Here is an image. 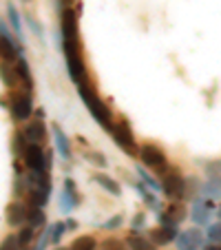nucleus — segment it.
<instances>
[{
	"label": "nucleus",
	"mask_w": 221,
	"mask_h": 250,
	"mask_svg": "<svg viewBox=\"0 0 221 250\" xmlns=\"http://www.w3.org/2000/svg\"><path fill=\"white\" fill-rule=\"evenodd\" d=\"M206 175L208 177H221V160H212V162H206Z\"/></svg>",
	"instance_id": "f704fd0d"
},
{
	"label": "nucleus",
	"mask_w": 221,
	"mask_h": 250,
	"mask_svg": "<svg viewBox=\"0 0 221 250\" xmlns=\"http://www.w3.org/2000/svg\"><path fill=\"white\" fill-rule=\"evenodd\" d=\"M14 69H16V76H18V89H22V91H29V93H33V86H36V82H33L31 64L27 62V58H24L22 53H20V56L16 58Z\"/></svg>",
	"instance_id": "f8f14e48"
},
{
	"label": "nucleus",
	"mask_w": 221,
	"mask_h": 250,
	"mask_svg": "<svg viewBox=\"0 0 221 250\" xmlns=\"http://www.w3.org/2000/svg\"><path fill=\"white\" fill-rule=\"evenodd\" d=\"M76 228H78L76 219H69V222H66V230H76Z\"/></svg>",
	"instance_id": "58836bf2"
},
{
	"label": "nucleus",
	"mask_w": 221,
	"mask_h": 250,
	"mask_svg": "<svg viewBox=\"0 0 221 250\" xmlns=\"http://www.w3.org/2000/svg\"><path fill=\"white\" fill-rule=\"evenodd\" d=\"M199 195L212 199V202L221 199V177H208L206 182H201V190H199Z\"/></svg>",
	"instance_id": "6ab92c4d"
},
{
	"label": "nucleus",
	"mask_w": 221,
	"mask_h": 250,
	"mask_svg": "<svg viewBox=\"0 0 221 250\" xmlns=\"http://www.w3.org/2000/svg\"><path fill=\"white\" fill-rule=\"evenodd\" d=\"M215 215H217V217H219V222H221V204H219V206H217V210H215Z\"/></svg>",
	"instance_id": "a19ab883"
},
{
	"label": "nucleus",
	"mask_w": 221,
	"mask_h": 250,
	"mask_svg": "<svg viewBox=\"0 0 221 250\" xmlns=\"http://www.w3.org/2000/svg\"><path fill=\"white\" fill-rule=\"evenodd\" d=\"M98 248H100V244L93 235H80L71 241V246H69V250H98Z\"/></svg>",
	"instance_id": "5701e85b"
},
{
	"label": "nucleus",
	"mask_w": 221,
	"mask_h": 250,
	"mask_svg": "<svg viewBox=\"0 0 221 250\" xmlns=\"http://www.w3.org/2000/svg\"><path fill=\"white\" fill-rule=\"evenodd\" d=\"M27 20H29V27H31V29H33V31L38 33L40 38H42V27H40V24H38V22H36V20H33V18H27Z\"/></svg>",
	"instance_id": "4c0bfd02"
},
{
	"label": "nucleus",
	"mask_w": 221,
	"mask_h": 250,
	"mask_svg": "<svg viewBox=\"0 0 221 250\" xmlns=\"http://www.w3.org/2000/svg\"><path fill=\"white\" fill-rule=\"evenodd\" d=\"M58 14H60V47L66 62V73L73 80V84L82 86L91 82V78L84 62V53H82L78 11L71 5H58Z\"/></svg>",
	"instance_id": "f257e3e1"
},
{
	"label": "nucleus",
	"mask_w": 221,
	"mask_h": 250,
	"mask_svg": "<svg viewBox=\"0 0 221 250\" xmlns=\"http://www.w3.org/2000/svg\"><path fill=\"white\" fill-rule=\"evenodd\" d=\"M84 157H86V162H89V164L98 166V168H106V164H108L106 155H104V153H100V151H89V153H84Z\"/></svg>",
	"instance_id": "7c9ffc66"
},
{
	"label": "nucleus",
	"mask_w": 221,
	"mask_h": 250,
	"mask_svg": "<svg viewBox=\"0 0 221 250\" xmlns=\"http://www.w3.org/2000/svg\"><path fill=\"white\" fill-rule=\"evenodd\" d=\"M78 93H80V100H82V104L86 106V111L91 113V118H93L95 122L104 128V131H111V126H113V122H115L113 111L108 109L106 102L98 95L95 86L91 84V82H86V84L78 86Z\"/></svg>",
	"instance_id": "f03ea898"
},
{
	"label": "nucleus",
	"mask_w": 221,
	"mask_h": 250,
	"mask_svg": "<svg viewBox=\"0 0 221 250\" xmlns=\"http://www.w3.org/2000/svg\"><path fill=\"white\" fill-rule=\"evenodd\" d=\"M137 177H140V180H141V184H146V186H148V188H151V190H155V193H160V190H161V186H160V182H157V180H153V175L151 173H148V170H146V168H141V164H137Z\"/></svg>",
	"instance_id": "cd10ccee"
},
{
	"label": "nucleus",
	"mask_w": 221,
	"mask_h": 250,
	"mask_svg": "<svg viewBox=\"0 0 221 250\" xmlns=\"http://www.w3.org/2000/svg\"><path fill=\"white\" fill-rule=\"evenodd\" d=\"M5 217L11 228L24 226V224H27V202H24V199H14V202L7 206Z\"/></svg>",
	"instance_id": "4468645a"
},
{
	"label": "nucleus",
	"mask_w": 221,
	"mask_h": 250,
	"mask_svg": "<svg viewBox=\"0 0 221 250\" xmlns=\"http://www.w3.org/2000/svg\"><path fill=\"white\" fill-rule=\"evenodd\" d=\"M137 157H140L141 166L155 170L157 175L164 173L170 164L168 157H166V153H164V148H160L157 144H153V142H144V144H140V148H137Z\"/></svg>",
	"instance_id": "0eeeda50"
},
{
	"label": "nucleus",
	"mask_w": 221,
	"mask_h": 250,
	"mask_svg": "<svg viewBox=\"0 0 221 250\" xmlns=\"http://www.w3.org/2000/svg\"><path fill=\"white\" fill-rule=\"evenodd\" d=\"M7 109H9L14 122H20V124L29 122V120L33 118V111H36V106H33V93H29V91H22V89L9 91Z\"/></svg>",
	"instance_id": "20e7f679"
},
{
	"label": "nucleus",
	"mask_w": 221,
	"mask_h": 250,
	"mask_svg": "<svg viewBox=\"0 0 221 250\" xmlns=\"http://www.w3.org/2000/svg\"><path fill=\"white\" fill-rule=\"evenodd\" d=\"M135 190H137V193H140V197L144 199V204H146V206H151V208H157V210H161V206H160V199H157L155 195H153V190L148 188V186H146V184H141V182H137V184H135Z\"/></svg>",
	"instance_id": "a878e982"
},
{
	"label": "nucleus",
	"mask_w": 221,
	"mask_h": 250,
	"mask_svg": "<svg viewBox=\"0 0 221 250\" xmlns=\"http://www.w3.org/2000/svg\"><path fill=\"white\" fill-rule=\"evenodd\" d=\"M27 224L33 226L36 230H40V228L47 226V212H44V208L27 204Z\"/></svg>",
	"instance_id": "f3484780"
},
{
	"label": "nucleus",
	"mask_w": 221,
	"mask_h": 250,
	"mask_svg": "<svg viewBox=\"0 0 221 250\" xmlns=\"http://www.w3.org/2000/svg\"><path fill=\"white\" fill-rule=\"evenodd\" d=\"M206 250H221V244H210Z\"/></svg>",
	"instance_id": "ea45409f"
},
{
	"label": "nucleus",
	"mask_w": 221,
	"mask_h": 250,
	"mask_svg": "<svg viewBox=\"0 0 221 250\" xmlns=\"http://www.w3.org/2000/svg\"><path fill=\"white\" fill-rule=\"evenodd\" d=\"M0 80L9 91L18 89V76H16L14 62H0Z\"/></svg>",
	"instance_id": "a211bd4d"
},
{
	"label": "nucleus",
	"mask_w": 221,
	"mask_h": 250,
	"mask_svg": "<svg viewBox=\"0 0 221 250\" xmlns=\"http://www.w3.org/2000/svg\"><path fill=\"white\" fill-rule=\"evenodd\" d=\"M51 157H53L51 151H47L40 144L29 142L24 153L20 155V162H22V166L27 170H47V173H51V164H53Z\"/></svg>",
	"instance_id": "423d86ee"
},
{
	"label": "nucleus",
	"mask_w": 221,
	"mask_h": 250,
	"mask_svg": "<svg viewBox=\"0 0 221 250\" xmlns=\"http://www.w3.org/2000/svg\"><path fill=\"white\" fill-rule=\"evenodd\" d=\"M199 190H201V182L197 177H186V199L199 197Z\"/></svg>",
	"instance_id": "2f4dec72"
},
{
	"label": "nucleus",
	"mask_w": 221,
	"mask_h": 250,
	"mask_svg": "<svg viewBox=\"0 0 221 250\" xmlns=\"http://www.w3.org/2000/svg\"><path fill=\"white\" fill-rule=\"evenodd\" d=\"M217 210V204L212 202V199L203 197V195H199V197L193 199V208H190V219L195 222V226H206L208 222H210V215Z\"/></svg>",
	"instance_id": "1a4fd4ad"
},
{
	"label": "nucleus",
	"mask_w": 221,
	"mask_h": 250,
	"mask_svg": "<svg viewBox=\"0 0 221 250\" xmlns=\"http://www.w3.org/2000/svg\"><path fill=\"white\" fill-rule=\"evenodd\" d=\"M111 135H113V142L118 144V148H122L126 155L137 157V148H140V142H137L135 133H133V126L126 118H118L111 126Z\"/></svg>",
	"instance_id": "39448f33"
},
{
	"label": "nucleus",
	"mask_w": 221,
	"mask_h": 250,
	"mask_svg": "<svg viewBox=\"0 0 221 250\" xmlns=\"http://www.w3.org/2000/svg\"><path fill=\"white\" fill-rule=\"evenodd\" d=\"M80 193H78V186L76 182L66 177L64 180V188H62V195H60V210L62 212H73L78 206H80Z\"/></svg>",
	"instance_id": "9b49d317"
},
{
	"label": "nucleus",
	"mask_w": 221,
	"mask_h": 250,
	"mask_svg": "<svg viewBox=\"0 0 221 250\" xmlns=\"http://www.w3.org/2000/svg\"><path fill=\"white\" fill-rule=\"evenodd\" d=\"M146 228V215L144 212H137L131 222V232H141Z\"/></svg>",
	"instance_id": "e433bc0d"
},
{
	"label": "nucleus",
	"mask_w": 221,
	"mask_h": 250,
	"mask_svg": "<svg viewBox=\"0 0 221 250\" xmlns=\"http://www.w3.org/2000/svg\"><path fill=\"white\" fill-rule=\"evenodd\" d=\"M7 16H9V22H11V27H14V31L18 33V42H20V47H24L22 22H20V14H18V9H16L14 2H9V5H7Z\"/></svg>",
	"instance_id": "b1692460"
},
{
	"label": "nucleus",
	"mask_w": 221,
	"mask_h": 250,
	"mask_svg": "<svg viewBox=\"0 0 221 250\" xmlns=\"http://www.w3.org/2000/svg\"><path fill=\"white\" fill-rule=\"evenodd\" d=\"M173 244L177 246V250H199L206 244V232L199 230L197 226L188 228V230H179Z\"/></svg>",
	"instance_id": "6e6552de"
},
{
	"label": "nucleus",
	"mask_w": 221,
	"mask_h": 250,
	"mask_svg": "<svg viewBox=\"0 0 221 250\" xmlns=\"http://www.w3.org/2000/svg\"><path fill=\"white\" fill-rule=\"evenodd\" d=\"M206 239L210 241V244H221V222L217 224H210L206 230Z\"/></svg>",
	"instance_id": "473e14b6"
},
{
	"label": "nucleus",
	"mask_w": 221,
	"mask_h": 250,
	"mask_svg": "<svg viewBox=\"0 0 221 250\" xmlns=\"http://www.w3.org/2000/svg\"><path fill=\"white\" fill-rule=\"evenodd\" d=\"M27 144H29V140H27V135H24V131H16L14 135H11V151H14L16 160H20V155L24 153Z\"/></svg>",
	"instance_id": "bb28decb"
},
{
	"label": "nucleus",
	"mask_w": 221,
	"mask_h": 250,
	"mask_svg": "<svg viewBox=\"0 0 221 250\" xmlns=\"http://www.w3.org/2000/svg\"><path fill=\"white\" fill-rule=\"evenodd\" d=\"M124 226V215H113L111 219H106V222L102 224V230H120V228Z\"/></svg>",
	"instance_id": "72a5a7b5"
},
{
	"label": "nucleus",
	"mask_w": 221,
	"mask_h": 250,
	"mask_svg": "<svg viewBox=\"0 0 221 250\" xmlns=\"http://www.w3.org/2000/svg\"><path fill=\"white\" fill-rule=\"evenodd\" d=\"M93 180L98 182L108 195H113V197H120V195H122V186H120V182L113 180V177H108L106 173H95Z\"/></svg>",
	"instance_id": "aec40b11"
},
{
	"label": "nucleus",
	"mask_w": 221,
	"mask_h": 250,
	"mask_svg": "<svg viewBox=\"0 0 221 250\" xmlns=\"http://www.w3.org/2000/svg\"><path fill=\"white\" fill-rule=\"evenodd\" d=\"M102 250H128L126 239H120V237H106L102 241Z\"/></svg>",
	"instance_id": "c756f323"
},
{
	"label": "nucleus",
	"mask_w": 221,
	"mask_h": 250,
	"mask_svg": "<svg viewBox=\"0 0 221 250\" xmlns=\"http://www.w3.org/2000/svg\"><path fill=\"white\" fill-rule=\"evenodd\" d=\"M177 232H179V226H160V228H153L148 239L155 246H166V244H173Z\"/></svg>",
	"instance_id": "dca6fc26"
},
{
	"label": "nucleus",
	"mask_w": 221,
	"mask_h": 250,
	"mask_svg": "<svg viewBox=\"0 0 221 250\" xmlns=\"http://www.w3.org/2000/svg\"><path fill=\"white\" fill-rule=\"evenodd\" d=\"M164 212H166V215H168L170 219H173L175 224H181L183 219L188 217V208L183 206L181 202H170V204H168V208H166Z\"/></svg>",
	"instance_id": "393cba45"
},
{
	"label": "nucleus",
	"mask_w": 221,
	"mask_h": 250,
	"mask_svg": "<svg viewBox=\"0 0 221 250\" xmlns=\"http://www.w3.org/2000/svg\"><path fill=\"white\" fill-rule=\"evenodd\" d=\"M64 232H66V222H56L53 226H49V241H51V246H60Z\"/></svg>",
	"instance_id": "c85d7f7f"
},
{
	"label": "nucleus",
	"mask_w": 221,
	"mask_h": 250,
	"mask_svg": "<svg viewBox=\"0 0 221 250\" xmlns=\"http://www.w3.org/2000/svg\"><path fill=\"white\" fill-rule=\"evenodd\" d=\"M20 53H22V49L14 42L7 24L0 22V62H16Z\"/></svg>",
	"instance_id": "9d476101"
},
{
	"label": "nucleus",
	"mask_w": 221,
	"mask_h": 250,
	"mask_svg": "<svg viewBox=\"0 0 221 250\" xmlns=\"http://www.w3.org/2000/svg\"><path fill=\"white\" fill-rule=\"evenodd\" d=\"M53 144H56V151L60 153V157L64 162H71V140L66 137V133L60 128V124H53Z\"/></svg>",
	"instance_id": "2eb2a0df"
},
{
	"label": "nucleus",
	"mask_w": 221,
	"mask_h": 250,
	"mask_svg": "<svg viewBox=\"0 0 221 250\" xmlns=\"http://www.w3.org/2000/svg\"><path fill=\"white\" fill-rule=\"evenodd\" d=\"M24 135H27L29 142H33V144H40V146H44L49 142V128L47 124H44V120H29L27 126H24Z\"/></svg>",
	"instance_id": "ddd939ff"
},
{
	"label": "nucleus",
	"mask_w": 221,
	"mask_h": 250,
	"mask_svg": "<svg viewBox=\"0 0 221 250\" xmlns=\"http://www.w3.org/2000/svg\"><path fill=\"white\" fill-rule=\"evenodd\" d=\"M40 230H36L33 226H29V224H24V226H20L18 228V246H20V250H29L31 248V244H33V239H36V235H38Z\"/></svg>",
	"instance_id": "4be33fe9"
},
{
	"label": "nucleus",
	"mask_w": 221,
	"mask_h": 250,
	"mask_svg": "<svg viewBox=\"0 0 221 250\" xmlns=\"http://www.w3.org/2000/svg\"><path fill=\"white\" fill-rule=\"evenodd\" d=\"M0 250H20L18 246V235H7L5 239H2V244H0Z\"/></svg>",
	"instance_id": "c9c22d12"
},
{
	"label": "nucleus",
	"mask_w": 221,
	"mask_h": 250,
	"mask_svg": "<svg viewBox=\"0 0 221 250\" xmlns=\"http://www.w3.org/2000/svg\"><path fill=\"white\" fill-rule=\"evenodd\" d=\"M53 250H69V248H62V246H56V248H53Z\"/></svg>",
	"instance_id": "79ce46f5"
},
{
	"label": "nucleus",
	"mask_w": 221,
	"mask_h": 250,
	"mask_svg": "<svg viewBox=\"0 0 221 250\" xmlns=\"http://www.w3.org/2000/svg\"><path fill=\"white\" fill-rule=\"evenodd\" d=\"M126 246L128 250H157V246L148 237H141V232H131L126 237Z\"/></svg>",
	"instance_id": "412c9836"
},
{
	"label": "nucleus",
	"mask_w": 221,
	"mask_h": 250,
	"mask_svg": "<svg viewBox=\"0 0 221 250\" xmlns=\"http://www.w3.org/2000/svg\"><path fill=\"white\" fill-rule=\"evenodd\" d=\"M160 186L161 193L170 199V202H181L186 199V175L177 168V166L168 164L164 173H160Z\"/></svg>",
	"instance_id": "7ed1b4c3"
}]
</instances>
